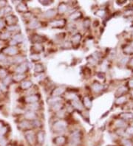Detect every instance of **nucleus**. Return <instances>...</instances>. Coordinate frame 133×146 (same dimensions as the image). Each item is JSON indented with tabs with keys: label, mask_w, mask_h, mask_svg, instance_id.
<instances>
[{
	"label": "nucleus",
	"mask_w": 133,
	"mask_h": 146,
	"mask_svg": "<svg viewBox=\"0 0 133 146\" xmlns=\"http://www.w3.org/2000/svg\"><path fill=\"white\" fill-rule=\"evenodd\" d=\"M67 127V122L65 119H59L53 122L52 125L53 131L57 133L64 132Z\"/></svg>",
	"instance_id": "1"
},
{
	"label": "nucleus",
	"mask_w": 133,
	"mask_h": 146,
	"mask_svg": "<svg viewBox=\"0 0 133 146\" xmlns=\"http://www.w3.org/2000/svg\"><path fill=\"white\" fill-rule=\"evenodd\" d=\"M81 141V133L79 130L74 131L70 136V145L71 146H78Z\"/></svg>",
	"instance_id": "2"
},
{
	"label": "nucleus",
	"mask_w": 133,
	"mask_h": 146,
	"mask_svg": "<svg viewBox=\"0 0 133 146\" xmlns=\"http://www.w3.org/2000/svg\"><path fill=\"white\" fill-rule=\"evenodd\" d=\"M25 136L27 142L30 145H36V133H35L33 131H31V130L26 131L25 133Z\"/></svg>",
	"instance_id": "3"
},
{
	"label": "nucleus",
	"mask_w": 133,
	"mask_h": 146,
	"mask_svg": "<svg viewBox=\"0 0 133 146\" xmlns=\"http://www.w3.org/2000/svg\"><path fill=\"white\" fill-rule=\"evenodd\" d=\"M40 100V96L39 94H30L25 97V101L27 103L33 104L36 103H38Z\"/></svg>",
	"instance_id": "4"
},
{
	"label": "nucleus",
	"mask_w": 133,
	"mask_h": 146,
	"mask_svg": "<svg viewBox=\"0 0 133 146\" xmlns=\"http://www.w3.org/2000/svg\"><path fill=\"white\" fill-rule=\"evenodd\" d=\"M50 25L53 28H62L66 25V20L64 19L54 20L50 23Z\"/></svg>",
	"instance_id": "5"
},
{
	"label": "nucleus",
	"mask_w": 133,
	"mask_h": 146,
	"mask_svg": "<svg viewBox=\"0 0 133 146\" xmlns=\"http://www.w3.org/2000/svg\"><path fill=\"white\" fill-rule=\"evenodd\" d=\"M67 139L63 136V135H59L53 139V143L56 146H63L67 143Z\"/></svg>",
	"instance_id": "6"
},
{
	"label": "nucleus",
	"mask_w": 133,
	"mask_h": 146,
	"mask_svg": "<svg viewBox=\"0 0 133 146\" xmlns=\"http://www.w3.org/2000/svg\"><path fill=\"white\" fill-rule=\"evenodd\" d=\"M18 126H19V128L20 129L25 130V131H28V130H30V128H31L32 127H33V126L32 122L28 121V120H27V119L20 122L19 123V125H18Z\"/></svg>",
	"instance_id": "7"
},
{
	"label": "nucleus",
	"mask_w": 133,
	"mask_h": 146,
	"mask_svg": "<svg viewBox=\"0 0 133 146\" xmlns=\"http://www.w3.org/2000/svg\"><path fill=\"white\" fill-rule=\"evenodd\" d=\"M25 118L28 120V121H30V122H33L34 120H36L38 119V116H37V114L35 112V111H28L25 113Z\"/></svg>",
	"instance_id": "8"
},
{
	"label": "nucleus",
	"mask_w": 133,
	"mask_h": 146,
	"mask_svg": "<svg viewBox=\"0 0 133 146\" xmlns=\"http://www.w3.org/2000/svg\"><path fill=\"white\" fill-rule=\"evenodd\" d=\"M2 53L3 55H16L18 53V50L17 48H16L15 47H6L4 50H2Z\"/></svg>",
	"instance_id": "9"
},
{
	"label": "nucleus",
	"mask_w": 133,
	"mask_h": 146,
	"mask_svg": "<svg viewBox=\"0 0 133 146\" xmlns=\"http://www.w3.org/2000/svg\"><path fill=\"white\" fill-rule=\"evenodd\" d=\"M66 92V89L63 86H59L52 91V97H61Z\"/></svg>",
	"instance_id": "10"
},
{
	"label": "nucleus",
	"mask_w": 133,
	"mask_h": 146,
	"mask_svg": "<svg viewBox=\"0 0 133 146\" xmlns=\"http://www.w3.org/2000/svg\"><path fill=\"white\" fill-rule=\"evenodd\" d=\"M45 140V133L43 131H39L36 133V144L42 145Z\"/></svg>",
	"instance_id": "11"
},
{
	"label": "nucleus",
	"mask_w": 133,
	"mask_h": 146,
	"mask_svg": "<svg viewBox=\"0 0 133 146\" xmlns=\"http://www.w3.org/2000/svg\"><path fill=\"white\" fill-rule=\"evenodd\" d=\"M44 37L43 36H40L39 34H34L31 36V41L33 44H42L44 41Z\"/></svg>",
	"instance_id": "12"
},
{
	"label": "nucleus",
	"mask_w": 133,
	"mask_h": 146,
	"mask_svg": "<svg viewBox=\"0 0 133 146\" xmlns=\"http://www.w3.org/2000/svg\"><path fill=\"white\" fill-rule=\"evenodd\" d=\"M32 50L33 54H39L44 50V47L42 44H34L30 49V51Z\"/></svg>",
	"instance_id": "13"
},
{
	"label": "nucleus",
	"mask_w": 133,
	"mask_h": 146,
	"mask_svg": "<svg viewBox=\"0 0 133 146\" xmlns=\"http://www.w3.org/2000/svg\"><path fill=\"white\" fill-rule=\"evenodd\" d=\"M28 69V63H22L20 65H19L16 69V72L18 74H23L25 72H27Z\"/></svg>",
	"instance_id": "14"
},
{
	"label": "nucleus",
	"mask_w": 133,
	"mask_h": 146,
	"mask_svg": "<svg viewBox=\"0 0 133 146\" xmlns=\"http://www.w3.org/2000/svg\"><path fill=\"white\" fill-rule=\"evenodd\" d=\"M103 88H104L103 86L101 83H98V82H95L91 86V89H92V90L95 93H99V92H101L103 89Z\"/></svg>",
	"instance_id": "15"
},
{
	"label": "nucleus",
	"mask_w": 133,
	"mask_h": 146,
	"mask_svg": "<svg viewBox=\"0 0 133 146\" xmlns=\"http://www.w3.org/2000/svg\"><path fill=\"white\" fill-rule=\"evenodd\" d=\"M41 27V23L36 19H32L28 24V27L30 30H36Z\"/></svg>",
	"instance_id": "16"
},
{
	"label": "nucleus",
	"mask_w": 133,
	"mask_h": 146,
	"mask_svg": "<svg viewBox=\"0 0 133 146\" xmlns=\"http://www.w3.org/2000/svg\"><path fill=\"white\" fill-rule=\"evenodd\" d=\"M81 40V35L80 33H75L71 38V41L70 42L72 44V46L78 45L80 43Z\"/></svg>",
	"instance_id": "17"
},
{
	"label": "nucleus",
	"mask_w": 133,
	"mask_h": 146,
	"mask_svg": "<svg viewBox=\"0 0 133 146\" xmlns=\"http://www.w3.org/2000/svg\"><path fill=\"white\" fill-rule=\"evenodd\" d=\"M67 10H68V5L64 2H61L59 4L58 7L57 12L59 15H62V14H64L67 11Z\"/></svg>",
	"instance_id": "18"
},
{
	"label": "nucleus",
	"mask_w": 133,
	"mask_h": 146,
	"mask_svg": "<svg viewBox=\"0 0 133 146\" xmlns=\"http://www.w3.org/2000/svg\"><path fill=\"white\" fill-rule=\"evenodd\" d=\"M56 13H57L56 10L53 8L49 9L44 13V17L45 19H53L56 15Z\"/></svg>",
	"instance_id": "19"
},
{
	"label": "nucleus",
	"mask_w": 133,
	"mask_h": 146,
	"mask_svg": "<svg viewBox=\"0 0 133 146\" xmlns=\"http://www.w3.org/2000/svg\"><path fill=\"white\" fill-rule=\"evenodd\" d=\"M17 21H18L17 18L14 15H8L6 17V22H7V23L9 26L16 25V23L17 22Z\"/></svg>",
	"instance_id": "20"
},
{
	"label": "nucleus",
	"mask_w": 133,
	"mask_h": 146,
	"mask_svg": "<svg viewBox=\"0 0 133 146\" xmlns=\"http://www.w3.org/2000/svg\"><path fill=\"white\" fill-rule=\"evenodd\" d=\"M81 17H82V13L81 11H75L70 15L69 19L70 21H75V20L81 19Z\"/></svg>",
	"instance_id": "21"
},
{
	"label": "nucleus",
	"mask_w": 133,
	"mask_h": 146,
	"mask_svg": "<svg viewBox=\"0 0 133 146\" xmlns=\"http://www.w3.org/2000/svg\"><path fill=\"white\" fill-rule=\"evenodd\" d=\"M61 100H62V99L61 97H52L47 99V103L50 106H53L56 103L61 102Z\"/></svg>",
	"instance_id": "22"
},
{
	"label": "nucleus",
	"mask_w": 133,
	"mask_h": 146,
	"mask_svg": "<svg viewBox=\"0 0 133 146\" xmlns=\"http://www.w3.org/2000/svg\"><path fill=\"white\" fill-rule=\"evenodd\" d=\"M16 10L19 13H26V12L28 11V8L27 5L25 3L20 2V3H19V5L16 7Z\"/></svg>",
	"instance_id": "23"
},
{
	"label": "nucleus",
	"mask_w": 133,
	"mask_h": 146,
	"mask_svg": "<svg viewBox=\"0 0 133 146\" xmlns=\"http://www.w3.org/2000/svg\"><path fill=\"white\" fill-rule=\"evenodd\" d=\"M33 86V82L31 80H25L21 83V88L24 90H28L30 89Z\"/></svg>",
	"instance_id": "24"
},
{
	"label": "nucleus",
	"mask_w": 133,
	"mask_h": 146,
	"mask_svg": "<svg viewBox=\"0 0 133 146\" xmlns=\"http://www.w3.org/2000/svg\"><path fill=\"white\" fill-rule=\"evenodd\" d=\"M71 104H72V106L75 108H76L77 110H82L83 109V105L81 104V103L77 100V99H75L73 100H72L71 102Z\"/></svg>",
	"instance_id": "25"
},
{
	"label": "nucleus",
	"mask_w": 133,
	"mask_h": 146,
	"mask_svg": "<svg viewBox=\"0 0 133 146\" xmlns=\"http://www.w3.org/2000/svg\"><path fill=\"white\" fill-rule=\"evenodd\" d=\"M63 106H64V105L62 104L61 102H60V103H56V104L51 106V109H52L53 111L58 112L60 110H62V107Z\"/></svg>",
	"instance_id": "26"
},
{
	"label": "nucleus",
	"mask_w": 133,
	"mask_h": 146,
	"mask_svg": "<svg viewBox=\"0 0 133 146\" xmlns=\"http://www.w3.org/2000/svg\"><path fill=\"white\" fill-rule=\"evenodd\" d=\"M44 66L42 64H36L34 66V72L37 74H41L44 72Z\"/></svg>",
	"instance_id": "27"
},
{
	"label": "nucleus",
	"mask_w": 133,
	"mask_h": 146,
	"mask_svg": "<svg viewBox=\"0 0 133 146\" xmlns=\"http://www.w3.org/2000/svg\"><path fill=\"white\" fill-rule=\"evenodd\" d=\"M29 109L30 111H39L41 109V105L40 103L38 102V103H33V104H30V107H29Z\"/></svg>",
	"instance_id": "28"
},
{
	"label": "nucleus",
	"mask_w": 133,
	"mask_h": 146,
	"mask_svg": "<svg viewBox=\"0 0 133 146\" xmlns=\"http://www.w3.org/2000/svg\"><path fill=\"white\" fill-rule=\"evenodd\" d=\"M84 106L87 108H91V106H92V102H91V100L89 97L86 96L84 97Z\"/></svg>",
	"instance_id": "29"
},
{
	"label": "nucleus",
	"mask_w": 133,
	"mask_h": 146,
	"mask_svg": "<svg viewBox=\"0 0 133 146\" xmlns=\"http://www.w3.org/2000/svg\"><path fill=\"white\" fill-rule=\"evenodd\" d=\"M25 78V75L24 74H17L14 76L13 80H14L15 82H19V81H22V80H24Z\"/></svg>",
	"instance_id": "30"
},
{
	"label": "nucleus",
	"mask_w": 133,
	"mask_h": 146,
	"mask_svg": "<svg viewBox=\"0 0 133 146\" xmlns=\"http://www.w3.org/2000/svg\"><path fill=\"white\" fill-rule=\"evenodd\" d=\"M14 40L15 41H16L17 43H20V42H22L23 41L24 37H23V36L21 33H18V34H16L14 36Z\"/></svg>",
	"instance_id": "31"
},
{
	"label": "nucleus",
	"mask_w": 133,
	"mask_h": 146,
	"mask_svg": "<svg viewBox=\"0 0 133 146\" xmlns=\"http://www.w3.org/2000/svg\"><path fill=\"white\" fill-rule=\"evenodd\" d=\"M122 144L123 146H133V142L129 139H123L122 140Z\"/></svg>",
	"instance_id": "32"
},
{
	"label": "nucleus",
	"mask_w": 133,
	"mask_h": 146,
	"mask_svg": "<svg viewBox=\"0 0 133 146\" xmlns=\"http://www.w3.org/2000/svg\"><path fill=\"white\" fill-rule=\"evenodd\" d=\"M56 116L59 118V119H64L66 117V112L63 109L60 110L59 111L56 112Z\"/></svg>",
	"instance_id": "33"
},
{
	"label": "nucleus",
	"mask_w": 133,
	"mask_h": 146,
	"mask_svg": "<svg viewBox=\"0 0 133 146\" xmlns=\"http://www.w3.org/2000/svg\"><path fill=\"white\" fill-rule=\"evenodd\" d=\"M11 37V33L9 32H5L0 35V39L1 40H8Z\"/></svg>",
	"instance_id": "34"
},
{
	"label": "nucleus",
	"mask_w": 133,
	"mask_h": 146,
	"mask_svg": "<svg viewBox=\"0 0 133 146\" xmlns=\"http://www.w3.org/2000/svg\"><path fill=\"white\" fill-rule=\"evenodd\" d=\"M90 25H91V21L89 18H87L85 19L84 21H83V26H84V28L85 29H88L89 27H90Z\"/></svg>",
	"instance_id": "35"
},
{
	"label": "nucleus",
	"mask_w": 133,
	"mask_h": 146,
	"mask_svg": "<svg viewBox=\"0 0 133 146\" xmlns=\"http://www.w3.org/2000/svg\"><path fill=\"white\" fill-rule=\"evenodd\" d=\"M30 58L33 61H39L41 60V57H40L39 54H33L32 53L30 55Z\"/></svg>",
	"instance_id": "36"
},
{
	"label": "nucleus",
	"mask_w": 133,
	"mask_h": 146,
	"mask_svg": "<svg viewBox=\"0 0 133 146\" xmlns=\"http://www.w3.org/2000/svg\"><path fill=\"white\" fill-rule=\"evenodd\" d=\"M120 117L123 119H130L133 117V115L130 113H123L120 115Z\"/></svg>",
	"instance_id": "37"
},
{
	"label": "nucleus",
	"mask_w": 133,
	"mask_h": 146,
	"mask_svg": "<svg viewBox=\"0 0 133 146\" xmlns=\"http://www.w3.org/2000/svg\"><path fill=\"white\" fill-rule=\"evenodd\" d=\"M126 91V88L125 87V86H120L118 89V91H117V92H116V94H118V96H120V95H121V94H123Z\"/></svg>",
	"instance_id": "38"
},
{
	"label": "nucleus",
	"mask_w": 133,
	"mask_h": 146,
	"mask_svg": "<svg viewBox=\"0 0 133 146\" xmlns=\"http://www.w3.org/2000/svg\"><path fill=\"white\" fill-rule=\"evenodd\" d=\"M125 101H126V97H124V96H120V97L116 100L115 103L119 105V104H122V103H123Z\"/></svg>",
	"instance_id": "39"
},
{
	"label": "nucleus",
	"mask_w": 133,
	"mask_h": 146,
	"mask_svg": "<svg viewBox=\"0 0 133 146\" xmlns=\"http://www.w3.org/2000/svg\"><path fill=\"white\" fill-rule=\"evenodd\" d=\"M19 29H20L19 28V27L18 26V25H11V26H8V28H7V30H8V31H11V32H13V31H16V30H18Z\"/></svg>",
	"instance_id": "40"
},
{
	"label": "nucleus",
	"mask_w": 133,
	"mask_h": 146,
	"mask_svg": "<svg viewBox=\"0 0 133 146\" xmlns=\"http://www.w3.org/2000/svg\"><path fill=\"white\" fill-rule=\"evenodd\" d=\"M7 71L4 69H0V79H5L7 77Z\"/></svg>",
	"instance_id": "41"
},
{
	"label": "nucleus",
	"mask_w": 133,
	"mask_h": 146,
	"mask_svg": "<svg viewBox=\"0 0 133 146\" xmlns=\"http://www.w3.org/2000/svg\"><path fill=\"white\" fill-rule=\"evenodd\" d=\"M123 52H124V53L129 55V54H131V53H133V48L132 47V46H127V47L124 49Z\"/></svg>",
	"instance_id": "42"
},
{
	"label": "nucleus",
	"mask_w": 133,
	"mask_h": 146,
	"mask_svg": "<svg viewBox=\"0 0 133 146\" xmlns=\"http://www.w3.org/2000/svg\"><path fill=\"white\" fill-rule=\"evenodd\" d=\"M95 15H97L99 17H103L105 15V11L102 10V9H100V10H98L95 12Z\"/></svg>",
	"instance_id": "43"
},
{
	"label": "nucleus",
	"mask_w": 133,
	"mask_h": 146,
	"mask_svg": "<svg viewBox=\"0 0 133 146\" xmlns=\"http://www.w3.org/2000/svg\"><path fill=\"white\" fill-rule=\"evenodd\" d=\"M24 60H25V58H23V57H22V56H18V57H16V58H15L14 59V63H17V64H20V63H22V62H23L24 61Z\"/></svg>",
	"instance_id": "44"
},
{
	"label": "nucleus",
	"mask_w": 133,
	"mask_h": 146,
	"mask_svg": "<svg viewBox=\"0 0 133 146\" xmlns=\"http://www.w3.org/2000/svg\"><path fill=\"white\" fill-rule=\"evenodd\" d=\"M116 125L118 127V128H123V127H124L125 126V122H123V120H122V119H118V120H117V122H116Z\"/></svg>",
	"instance_id": "45"
},
{
	"label": "nucleus",
	"mask_w": 133,
	"mask_h": 146,
	"mask_svg": "<svg viewBox=\"0 0 133 146\" xmlns=\"http://www.w3.org/2000/svg\"><path fill=\"white\" fill-rule=\"evenodd\" d=\"M11 81V78L10 76H7V77L4 79V82H3V83L7 86L8 84H10Z\"/></svg>",
	"instance_id": "46"
},
{
	"label": "nucleus",
	"mask_w": 133,
	"mask_h": 146,
	"mask_svg": "<svg viewBox=\"0 0 133 146\" xmlns=\"http://www.w3.org/2000/svg\"><path fill=\"white\" fill-rule=\"evenodd\" d=\"M39 2L44 5V6H47V5H50V4L53 3V1H48V0H44V1H39Z\"/></svg>",
	"instance_id": "47"
},
{
	"label": "nucleus",
	"mask_w": 133,
	"mask_h": 146,
	"mask_svg": "<svg viewBox=\"0 0 133 146\" xmlns=\"http://www.w3.org/2000/svg\"><path fill=\"white\" fill-rule=\"evenodd\" d=\"M7 140L5 139V138H2L1 139V141H0V146H6L7 145Z\"/></svg>",
	"instance_id": "48"
},
{
	"label": "nucleus",
	"mask_w": 133,
	"mask_h": 146,
	"mask_svg": "<svg viewBox=\"0 0 133 146\" xmlns=\"http://www.w3.org/2000/svg\"><path fill=\"white\" fill-rule=\"evenodd\" d=\"M7 132V128L6 127H2L1 129H0V134H2V136L5 133Z\"/></svg>",
	"instance_id": "49"
},
{
	"label": "nucleus",
	"mask_w": 133,
	"mask_h": 146,
	"mask_svg": "<svg viewBox=\"0 0 133 146\" xmlns=\"http://www.w3.org/2000/svg\"><path fill=\"white\" fill-rule=\"evenodd\" d=\"M6 60H7V58H6V57H5V55L0 54V61H6Z\"/></svg>",
	"instance_id": "50"
},
{
	"label": "nucleus",
	"mask_w": 133,
	"mask_h": 146,
	"mask_svg": "<svg viewBox=\"0 0 133 146\" xmlns=\"http://www.w3.org/2000/svg\"><path fill=\"white\" fill-rule=\"evenodd\" d=\"M126 132L129 134H133V127H129L127 130Z\"/></svg>",
	"instance_id": "51"
},
{
	"label": "nucleus",
	"mask_w": 133,
	"mask_h": 146,
	"mask_svg": "<svg viewBox=\"0 0 133 146\" xmlns=\"http://www.w3.org/2000/svg\"><path fill=\"white\" fill-rule=\"evenodd\" d=\"M5 26V22L2 19H0V30L2 29L3 27Z\"/></svg>",
	"instance_id": "52"
},
{
	"label": "nucleus",
	"mask_w": 133,
	"mask_h": 146,
	"mask_svg": "<svg viewBox=\"0 0 133 146\" xmlns=\"http://www.w3.org/2000/svg\"><path fill=\"white\" fill-rule=\"evenodd\" d=\"M16 44H17V42H16V41H15L14 39H13L12 41H11V42H10V45H11V47H14V46H15Z\"/></svg>",
	"instance_id": "53"
},
{
	"label": "nucleus",
	"mask_w": 133,
	"mask_h": 146,
	"mask_svg": "<svg viewBox=\"0 0 133 146\" xmlns=\"http://www.w3.org/2000/svg\"><path fill=\"white\" fill-rule=\"evenodd\" d=\"M129 86L130 88H133V79H132L129 81Z\"/></svg>",
	"instance_id": "54"
},
{
	"label": "nucleus",
	"mask_w": 133,
	"mask_h": 146,
	"mask_svg": "<svg viewBox=\"0 0 133 146\" xmlns=\"http://www.w3.org/2000/svg\"><path fill=\"white\" fill-rule=\"evenodd\" d=\"M5 4H6L5 2H0V7H4Z\"/></svg>",
	"instance_id": "55"
},
{
	"label": "nucleus",
	"mask_w": 133,
	"mask_h": 146,
	"mask_svg": "<svg viewBox=\"0 0 133 146\" xmlns=\"http://www.w3.org/2000/svg\"><path fill=\"white\" fill-rule=\"evenodd\" d=\"M130 65L133 66V58L130 60Z\"/></svg>",
	"instance_id": "56"
},
{
	"label": "nucleus",
	"mask_w": 133,
	"mask_h": 146,
	"mask_svg": "<svg viewBox=\"0 0 133 146\" xmlns=\"http://www.w3.org/2000/svg\"><path fill=\"white\" fill-rule=\"evenodd\" d=\"M3 127V125H2V122H0V129H1Z\"/></svg>",
	"instance_id": "57"
},
{
	"label": "nucleus",
	"mask_w": 133,
	"mask_h": 146,
	"mask_svg": "<svg viewBox=\"0 0 133 146\" xmlns=\"http://www.w3.org/2000/svg\"><path fill=\"white\" fill-rule=\"evenodd\" d=\"M3 138V136H2V134H0V141H1V139Z\"/></svg>",
	"instance_id": "58"
},
{
	"label": "nucleus",
	"mask_w": 133,
	"mask_h": 146,
	"mask_svg": "<svg viewBox=\"0 0 133 146\" xmlns=\"http://www.w3.org/2000/svg\"><path fill=\"white\" fill-rule=\"evenodd\" d=\"M34 146H42V145H38V144H36V145H35Z\"/></svg>",
	"instance_id": "59"
},
{
	"label": "nucleus",
	"mask_w": 133,
	"mask_h": 146,
	"mask_svg": "<svg viewBox=\"0 0 133 146\" xmlns=\"http://www.w3.org/2000/svg\"><path fill=\"white\" fill-rule=\"evenodd\" d=\"M131 46H132V48H133V43H132V45H131Z\"/></svg>",
	"instance_id": "60"
}]
</instances>
